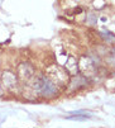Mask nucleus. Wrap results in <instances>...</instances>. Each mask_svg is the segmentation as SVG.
I'll return each instance as SVG.
<instances>
[{
	"label": "nucleus",
	"instance_id": "1",
	"mask_svg": "<svg viewBox=\"0 0 115 128\" xmlns=\"http://www.w3.org/2000/svg\"><path fill=\"white\" fill-rule=\"evenodd\" d=\"M34 90L41 96H46V98L54 96L57 94V91H58L57 85L52 80H49L47 76H41L34 81Z\"/></svg>",
	"mask_w": 115,
	"mask_h": 128
},
{
	"label": "nucleus",
	"instance_id": "2",
	"mask_svg": "<svg viewBox=\"0 0 115 128\" xmlns=\"http://www.w3.org/2000/svg\"><path fill=\"white\" fill-rule=\"evenodd\" d=\"M48 79L54 81L56 85H63L67 81V71L62 70L58 66H51V68L48 70Z\"/></svg>",
	"mask_w": 115,
	"mask_h": 128
},
{
	"label": "nucleus",
	"instance_id": "3",
	"mask_svg": "<svg viewBox=\"0 0 115 128\" xmlns=\"http://www.w3.org/2000/svg\"><path fill=\"white\" fill-rule=\"evenodd\" d=\"M10 81L15 84V82H16L15 76H14L13 74H10V72H5V74L3 75V82H4V86H6V88H11L13 85L10 84Z\"/></svg>",
	"mask_w": 115,
	"mask_h": 128
}]
</instances>
